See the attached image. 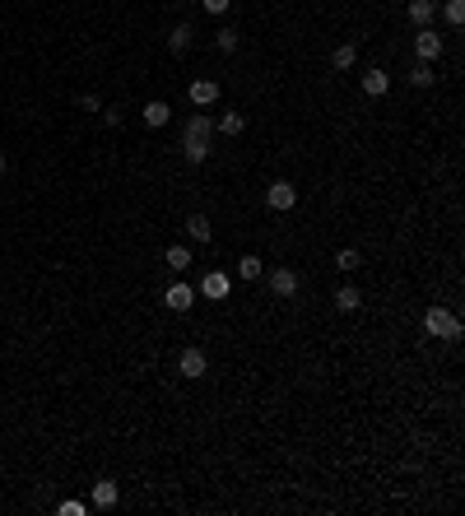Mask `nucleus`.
<instances>
[{
    "label": "nucleus",
    "instance_id": "nucleus-28",
    "mask_svg": "<svg viewBox=\"0 0 465 516\" xmlns=\"http://www.w3.org/2000/svg\"><path fill=\"white\" fill-rule=\"evenodd\" d=\"M0 168H5V154H0Z\"/></svg>",
    "mask_w": 465,
    "mask_h": 516
},
{
    "label": "nucleus",
    "instance_id": "nucleus-12",
    "mask_svg": "<svg viewBox=\"0 0 465 516\" xmlns=\"http://www.w3.org/2000/svg\"><path fill=\"white\" fill-rule=\"evenodd\" d=\"M167 116H172V107H167L163 98L144 102V126H167Z\"/></svg>",
    "mask_w": 465,
    "mask_h": 516
},
{
    "label": "nucleus",
    "instance_id": "nucleus-7",
    "mask_svg": "<svg viewBox=\"0 0 465 516\" xmlns=\"http://www.w3.org/2000/svg\"><path fill=\"white\" fill-rule=\"evenodd\" d=\"M191 102H196V107L219 102V79H196V84H191Z\"/></svg>",
    "mask_w": 465,
    "mask_h": 516
},
{
    "label": "nucleus",
    "instance_id": "nucleus-15",
    "mask_svg": "<svg viewBox=\"0 0 465 516\" xmlns=\"http://www.w3.org/2000/svg\"><path fill=\"white\" fill-rule=\"evenodd\" d=\"M187 233L196 237V242H210L214 228H210V219H205V214H191V219H187Z\"/></svg>",
    "mask_w": 465,
    "mask_h": 516
},
{
    "label": "nucleus",
    "instance_id": "nucleus-6",
    "mask_svg": "<svg viewBox=\"0 0 465 516\" xmlns=\"http://www.w3.org/2000/svg\"><path fill=\"white\" fill-rule=\"evenodd\" d=\"M270 289H275L279 298H293V293H298V275H293V270H288V265L270 270Z\"/></svg>",
    "mask_w": 465,
    "mask_h": 516
},
{
    "label": "nucleus",
    "instance_id": "nucleus-8",
    "mask_svg": "<svg viewBox=\"0 0 465 516\" xmlns=\"http://www.w3.org/2000/svg\"><path fill=\"white\" fill-rule=\"evenodd\" d=\"M210 140H205V135H187V140H182V154H187V163H205V158H210Z\"/></svg>",
    "mask_w": 465,
    "mask_h": 516
},
{
    "label": "nucleus",
    "instance_id": "nucleus-1",
    "mask_svg": "<svg viewBox=\"0 0 465 516\" xmlns=\"http://www.w3.org/2000/svg\"><path fill=\"white\" fill-rule=\"evenodd\" d=\"M423 330L437 335V340H461V321H456L447 307H428V312H423Z\"/></svg>",
    "mask_w": 465,
    "mask_h": 516
},
{
    "label": "nucleus",
    "instance_id": "nucleus-26",
    "mask_svg": "<svg viewBox=\"0 0 465 516\" xmlns=\"http://www.w3.org/2000/svg\"><path fill=\"white\" fill-rule=\"evenodd\" d=\"M219 52H237V33H232V28L219 33Z\"/></svg>",
    "mask_w": 465,
    "mask_h": 516
},
{
    "label": "nucleus",
    "instance_id": "nucleus-22",
    "mask_svg": "<svg viewBox=\"0 0 465 516\" xmlns=\"http://www.w3.org/2000/svg\"><path fill=\"white\" fill-rule=\"evenodd\" d=\"M335 265H340V270H358V265H363V251H354V247H344L340 256H335Z\"/></svg>",
    "mask_w": 465,
    "mask_h": 516
},
{
    "label": "nucleus",
    "instance_id": "nucleus-14",
    "mask_svg": "<svg viewBox=\"0 0 465 516\" xmlns=\"http://www.w3.org/2000/svg\"><path fill=\"white\" fill-rule=\"evenodd\" d=\"M335 307H340V312H358V307H363V293H358L354 284H344V289L335 293Z\"/></svg>",
    "mask_w": 465,
    "mask_h": 516
},
{
    "label": "nucleus",
    "instance_id": "nucleus-11",
    "mask_svg": "<svg viewBox=\"0 0 465 516\" xmlns=\"http://www.w3.org/2000/svg\"><path fill=\"white\" fill-rule=\"evenodd\" d=\"M387 89H391L387 70H367V75H363V93H367V98H382Z\"/></svg>",
    "mask_w": 465,
    "mask_h": 516
},
{
    "label": "nucleus",
    "instance_id": "nucleus-4",
    "mask_svg": "<svg viewBox=\"0 0 465 516\" xmlns=\"http://www.w3.org/2000/svg\"><path fill=\"white\" fill-rule=\"evenodd\" d=\"M266 200H270V210H293V205H298V186H288V181H270Z\"/></svg>",
    "mask_w": 465,
    "mask_h": 516
},
{
    "label": "nucleus",
    "instance_id": "nucleus-21",
    "mask_svg": "<svg viewBox=\"0 0 465 516\" xmlns=\"http://www.w3.org/2000/svg\"><path fill=\"white\" fill-rule=\"evenodd\" d=\"M210 131H214V116H205V112L187 121V135H205V140H210Z\"/></svg>",
    "mask_w": 465,
    "mask_h": 516
},
{
    "label": "nucleus",
    "instance_id": "nucleus-13",
    "mask_svg": "<svg viewBox=\"0 0 465 516\" xmlns=\"http://www.w3.org/2000/svg\"><path fill=\"white\" fill-rule=\"evenodd\" d=\"M432 14H437V0H410V19L419 23V28H428Z\"/></svg>",
    "mask_w": 465,
    "mask_h": 516
},
{
    "label": "nucleus",
    "instance_id": "nucleus-5",
    "mask_svg": "<svg viewBox=\"0 0 465 516\" xmlns=\"http://www.w3.org/2000/svg\"><path fill=\"white\" fill-rule=\"evenodd\" d=\"M163 303L172 307V312H191V303H196V289H191V284H182V280H177V284H172V289L163 293Z\"/></svg>",
    "mask_w": 465,
    "mask_h": 516
},
{
    "label": "nucleus",
    "instance_id": "nucleus-16",
    "mask_svg": "<svg viewBox=\"0 0 465 516\" xmlns=\"http://www.w3.org/2000/svg\"><path fill=\"white\" fill-rule=\"evenodd\" d=\"M163 260H167V270H172V275H182V270L191 265V251H187V247H167Z\"/></svg>",
    "mask_w": 465,
    "mask_h": 516
},
{
    "label": "nucleus",
    "instance_id": "nucleus-18",
    "mask_svg": "<svg viewBox=\"0 0 465 516\" xmlns=\"http://www.w3.org/2000/svg\"><path fill=\"white\" fill-rule=\"evenodd\" d=\"M432 79H437V75H432L428 61H419V66L410 70V84H414V89H432Z\"/></svg>",
    "mask_w": 465,
    "mask_h": 516
},
{
    "label": "nucleus",
    "instance_id": "nucleus-19",
    "mask_svg": "<svg viewBox=\"0 0 465 516\" xmlns=\"http://www.w3.org/2000/svg\"><path fill=\"white\" fill-rule=\"evenodd\" d=\"M219 131H223V135H242V131H247V116H242V112H223V116H219Z\"/></svg>",
    "mask_w": 465,
    "mask_h": 516
},
{
    "label": "nucleus",
    "instance_id": "nucleus-17",
    "mask_svg": "<svg viewBox=\"0 0 465 516\" xmlns=\"http://www.w3.org/2000/svg\"><path fill=\"white\" fill-rule=\"evenodd\" d=\"M354 61H358V52H354V47H349V42H340V47H335V52H331V66H335V70H349V66H354Z\"/></svg>",
    "mask_w": 465,
    "mask_h": 516
},
{
    "label": "nucleus",
    "instance_id": "nucleus-27",
    "mask_svg": "<svg viewBox=\"0 0 465 516\" xmlns=\"http://www.w3.org/2000/svg\"><path fill=\"white\" fill-rule=\"evenodd\" d=\"M200 5H205V14H228L232 0H200Z\"/></svg>",
    "mask_w": 465,
    "mask_h": 516
},
{
    "label": "nucleus",
    "instance_id": "nucleus-9",
    "mask_svg": "<svg viewBox=\"0 0 465 516\" xmlns=\"http://www.w3.org/2000/svg\"><path fill=\"white\" fill-rule=\"evenodd\" d=\"M200 293H205V298H228V275H223V270H210V275L200 280Z\"/></svg>",
    "mask_w": 465,
    "mask_h": 516
},
{
    "label": "nucleus",
    "instance_id": "nucleus-23",
    "mask_svg": "<svg viewBox=\"0 0 465 516\" xmlns=\"http://www.w3.org/2000/svg\"><path fill=\"white\" fill-rule=\"evenodd\" d=\"M261 270H266V265H261V256H242V260H237V275H242V280H256Z\"/></svg>",
    "mask_w": 465,
    "mask_h": 516
},
{
    "label": "nucleus",
    "instance_id": "nucleus-20",
    "mask_svg": "<svg viewBox=\"0 0 465 516\" xmlns=\"http://www.w3.org/2000/svg\"><path fill=\"white\" fill-rule=\"evenodd\" d=\"M167 47H172V52H187V47H191V23H177L172 37H167Z\"/></svg>",
    "mask_w": 465,
    "mask_h": 516
},
{
    "label": "nucleus",
    "instance_id": "nucleus-3",
    "mask_svg": "<svg viewBox=\"0 0 465 516\" xmlns=\"http://www.w3.org/2000/svg\"><path fill=\"white\" fill-rule=\"evenodd\" d=\"M414 56H419V61H428V66H432V61L442 56V37L432 33V28H419V37H414Z\"/></svg>",
    "mask_w": 465,
    "mask_h": 516
},
{
    "label": "nucleus",
    "instance_id": "nucleus-24",
    "mask_svg": "<svg viewBox=\"0 0 465 516\" xmlns=\"http://www.w3.org/2000/svg\"><path fill=\"white\" fill-rule=\"evenodd\" d=\"M447 23H452V28L465 23V0H447Z\"/></svg>",
    "mask_w": 465,
    "mask_h": 516
},
{
    "label": "nucleus",
    "instance_id": "nucleus-2",
    "mask_svg": "<svg viewBox=\"0 0 465 516\" xmlns=\"http://www.w3.org/2000/svg\"><path fill=\"white\" fill-rule=\"evenodd\" d=\"M177 372L187 377V382L205 377V372H210V359H205V349H182V359H177Z\"/></svg>",
    "mask_w": 465,
    "mask_h": 516
},
{
    "label": "nucleus",
    "instance_id": "nucleus-10",
    "mask_svg": "<svg viewBox=\"0 0 465 516\" xmlns=\"http://www.w3.org/2000/svg\"><path fill=\"white\" fill-rule=\"evenodd\" d=\"M117 498H122V488L112 479H98L93 484V507H117Z\"/></svg>",
    "mask_w": 465,
    "mask_h": 516
},
{
    "label": "nucleus",
    "instance_id": "nucleus-25",
    "mask_svg": "<svg viewBox=\"0 0 465 516\" xmlns=\"http://www.w3.org/2000/svg\"><path fill=\"white\" fill-rule=\"evenodd\" d=\"M56 512H61V516H89V503H75V498H66Z\"/></svg>",
    "mask_w": 465,
    "mask_h": 516
}]
</instances>
